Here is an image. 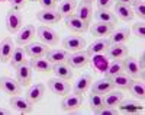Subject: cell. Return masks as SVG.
Masks as SVG:
<instances>
[{
    "label": "cell",
    "mask_w": 145,
    "mask_h": 115,
    "mask_svg": "<svg viewBox=\"0 0 145 115\" xmlns=\"http://www.w3.org/2000/svg\"><path fill=\"white\" fill-rule=\"evenodd\" d=\"M25 2H39V0H25Z\"/></svg>",
    "instance_id": "7dc6e473"
},
{
    "label": "cell",
    "mask_w": 145,
    "mask_h": 115,
    "mask_svg": "<svg viewBox=\"0 0 145 115\" xmlns=\"http://www.w3.org/2000/svg\"><path fill=\"white\" fill-rule=\"evenodd\" d=\"M70 57V51L61 48V50H58V48H54V50H48V53L45 54V58L52 63V64H57V63H67Z\"/></svg>",
    "instance_id": "ffe728a7"
},
{
    "label": "cell",
    "mask_w": 145,
    "mask_h": 115,
    "mask_svg": "<svg viewBox=\"0 0 145 115\" xmlns=\"http://www.w3.org/2000/svg\"><path fill=\"white\" fill-rule=\"evenodd\" d=\"M119 111L123 112V114H132V112H138V111H142V105L139 104V100H122L119 104Z\"/></svg>",
    "instance_id": "4dcf8cb0"
},
{
    "label": "cell",
    "mask_w": 145,
    "mask_h": 115,
    "mask_svg": "<svg viewBox=\"0 0 145 115\" xmlns=\"http://www.w3.org/2000/svg\"><path fill=\"white\" fill-rule=\"evenodd\" d=\"M48 53V45H45L44 42H38V41H32L29 44L25 45V54L29 58H39V57H45V54Z\"/></svg>",
    "instance_id": "9c48e42d"
},
{
    "label": "cell",
    "mask_w": 145,
    "mask_h": 115,
    "mask_svg": "<svg viewBox=\"0 0 145 115\" xmlns=\"http://www.w3.org/2000/svg\"><path fill=\"white\" fill-rule=\"evenodd\" d=\"M76 7H77V0H63L61 5L58 6V13L65 18L74 13Z\"/></svg>",
    "instance_id": "836d02e7"
},
{
    "label": "cell",
    "mask_w": 145,
    "mask_h": 115,
    "mask_svg": "<svg viewBox=\"0 0 145 115\" xmlns=\"http://www.w3.org/2000/svg\"><path fill=\"white\" fill-rule=\"evenodd\" d=\"M94 114H96V115H116L118 111H116V108H110V106L103 105L100 109H97Z\"/></svg>",
    "instance_id": "f35d334b"
},
{
    "label": "cell",
    "mask_w": 145,
    "mask_h": 115,
    "mask_svg": "<svg viewBox=\"0 0 145 115\" xmlns=\"http://www.w3.org/2000/svg\"><path fill=\"white\" fill-rule=\"evenodd\" d=\"M131 31L128 28H119V29H113V32L109 35V40L112 44H125L129 40Z\"/></svg>",
    "instance_id": "f546056e"
},
{
    "label": "cell",
    "mask_w": 145,
    "mask_h": 115,
    "mask_svg": "<svg viewBox=\"0 0 145 115\" xmlns=\"http://www.w3.org/2000/svg\"><path fill=\"white\" fill-rule=\"evenodd\" d=\"M0 91L5 92L6 95H10V96L20 95L22 85L16 79H12V77H7V76H3V77H0Z\"/></svg>",
    "instance_id": "5b68a950"
},
{
    "label": "cell",
    "mask_w": 145,
    "mask_h": 115,
    "mask_svg": "<svg viewBox=\"0 0 145 115\" xmlns=\"http://www.w3.org/2000/svg\"><path fill=\"white\" fill-rule=\"evenodd\" d=\"M5 23H6V29L10 34H16L23 26V18H22V15L19 13L16 9H10L6 13Z\"/></svg>",
    "instance_id": "6da1fadb"
},
{
    "label": "cell",
    "mask_w": 145,
    "mask_h": 115,
    "mask_svg": "<svg viewBox=\"0 0 145 115\" xmlns=\"http://www.w3.org/2000/svg\"><path fill=\"white\" fill-rule=\"evenodd\" d=\"M76 10H77V12H76V16H78L81 20H84L86 23L90 25L91 18H93V9H91V5L81 2L80 5H77Z\"/></svg>",
    "instance_id": "83f0119b"
},
{
    "label": "cell",
    "mask_w": 145,
    "mask_h": 115,
    "mask_svg": "<svg viewBox=\"0 0 145 115\" xmlns=\"http://www.w3.org/2000/svg\"><path fill=\"white\" fill-rule=\"evenodd\" d=\"M115 16L118 19H122L125 22H129L134 19V10L129 5H125V3H116L115 5Z\"/></svg>",
    "instance_id": "cb8c5ba5"
},
{
    "label": "cell",
    "mask_w": 145,
    "mask_h": 115,
    "mask_svg": "<svg viewBox=\"0 0 145 115\" xmlns=\"http://www.w3.org/2000/svg\"><path fill=\"white\" fill-rule=\"evenodd\" d=\"M65 26H67L70 31L76 32V34H84L86 31H89L90 25L86 23L84 20H81L78 16H76L74 13H72V15L65 16Z\"/></svg>",
    "instance_id": "30bf717a"
},
{
    "label": "cell",
    "mask_w": 145,
    "mask_h": 115,
    "mask_svg": "<svg viewBox=\"0 0 145 115\" xmlns=\"http://www.w3.org/2000/svg\"><path fill=\"white\" fill-rule=\"evenodd\" d=\"M29 64L32 67V70L39 71V73H50L52 71V63H50L45 57H39V58H31Z\"/></svg>",
    "instance_id": "d4e9b609"
},
{
    "label": "cell",
    "mask_w": 145,
    "mask_h": 115,
    "mask_svg": "<svg viewBox=\"0 0 145 115\" xmlns=\"http://www.w3.org/2000/svg\"><path fill=\"white\" fill-rule=\"evenodd\" d=\"M110 79H112V83H113L115 89H119V91H128V87L132 83V77L128 76L126 73L116 74V76H113V77H110Z\"/></svg>",
    "instance_id": "f1b7e54d"
},
{
    "label": "cell",
    "mask_w": 145,
    "mask_h": 115,
    "mask_svg": "<svg viewBox=\"0 0 145 115\" xmlns=\"http://www.w3.org/2000/svg\"><path fill=\"white\" fill-rule=\"evenodd\" d=\"M39 5L42 6L44 10H55V7H57L55 0H39Z\"/></svg>",
    "instance_id": "ab89813d"
},
{
    "label": "cell",
    "mask_w": 145,
    "mask_h": 115,
    "mask_svg": "<svg viewBox=\"0 0 145 115\" xmlns=\"http://www.w3.org/2000/svg\"><path fill=\"white\" fill-rule=\"evenodd\" d=\"M55 2H63V0H55Z\"/></svg>",
    "instance_id": "c3c4849f"
},
{
    "label": "cell",
    "mask_w": 145,
    "mask_h": 115,
    "mask_svg": "<svg viewBox=\"0 0 145 115\" xmlns=\"http://www.w3.org/2000/svg\"><path fill=\"white\" fill-rule=\"evenodd\" d=\"M15 70H16V80L22 86H28L32 80V74H33V70H32L31 64L28 61H25V63H22L20 66H18Z\"/></svg>",
    "instance_id": "7c38bea8"
},
{
    "label": "cell",
    "mask_w": 145,
    "mask_h": 115,
    "mask_svg": "<svg viewBox=\"0 0 145 115\" xmlns=\"http://www.w3.org/2000/svg\"><path fill=\"white\" fill-rule=\"evenodd\" d=\"M115 29V25L110 23H103V22H96L94 25L89 26V31L96 38H107Z\"/></svg>",
    "instance_id": "5bb4252c"
},
{
    "label": "cell",
    "mask_w": 145,
    "mask_h": 115,
    "mask_svg": "<svg viewBox=\"0 0 145 115\" xmlns=\"http://www.w3.org/2000/svg\"><path fill=\"white\" fill-rule=\"evenodd\" d=\"M128 91L134 95L137 99H139V100H144L145 99V85H144V82L141 80H132V83H131V86L128 87Z\"/></svg>",
    "instance_id": "d6a6232c"
},
{
    "label": "cell",
    "mask_w": 145,
    "mask_h": 115,
    "mask_svg": "<svg viewBox=\"0 0 145 115\" xmlns=\"http://www.w3.org/2000/svg\"><path fill=\"white\" fill-rule=\"evenodd\" d=\"M93 83V79L90 74H81L80 77L77 79V82L74 83V86H72V92L77 93V95H84L87 93V91L90 89Z\"/></svg>",
    "instance_id": "44dd1931"
},
{
    "label": "cell",
    "mask_w": 145,
    "mask_h": 115,
    "mask_svg": "<svg viewBox=\"0 0 145 115\" xmlns=\"http://www.w3.org/2000/svg\"><path fill=\"white\" fill-rule=\"evenodd\" d=\"M46 86L54 95H58V96H65L71 91L68 80H63V79H58V77L50 79L48 83H46Z\"/></svg>",
    "instance_id": "52a82bcc"
},
{
    "label": "cell",
    "mask_w": 145,
    "mask_h": 115,
    "mask_svg": "<svg viewBox=\"0 0 145 115\" xmlns=\"http://www.w3.org/2000/svg\"><path fill=\"white\" fill-rule=\"evenodd\" d=\"M110 45H112V42H110L109 38H97L94 42H91L89 45V48L86 51L90 54V57L91 56H99V54L106 53V50L110 47Z\"/></svg>",
    "instance_id": "e0dca14e"
},
{
    "label": "cell",
    "mask_w": 145,
    "mask_h": 115,
    "mask_svg": "<svg viewBox=\"0 0 145 115\" xmlns=\"http://www.w3.org/2000/svg\"><path fill=\"white\" fill-rule=\"evenodd\" d=\"M83 106V95L77 93H67L61 100V108L64 112H74Z\"/></svg>",
    "instance_id": "277c9868"
},
{
    "label": "cell",
    "mask_w": 145,
    "mask_h": 115,
    "mask_svg": "<svg viewBox=\"0 0 145 115\" xmlns=\"http://www.w3.org/2000/svg\"><path fill=\"white\" fill-rule=\"evenodd\" d=\"M122 100H123L122 91H115V89H112L110 92L103 95V104L106 106H110V108H118Z\"/></svg>",
    "instance_id": "603a6c76"
},
{
    "label": "cell",
    "mask_w": 145,
    "mask_h": 115,
    "mask_svg": "<svg viewBox=\"0 0 145 115\" xmlns=\"http://www.w3.org/2000/svg\"><path fill=\"white\" fill-rule=\"evenodd\" d=\"M132 32H134L135 36H138V38H141V40H144V36H145V23H144V20L137 22L134 26H132Z\"/></svg>",
    "instance_id": "74e56055"
},
{
    "label": "cell",
    "mask_w": 145,
    "mask_h": 115,
    "mask_svg": "<svg viewBox=\"0 0 145 115\" xmlns=\"http://www.w3.org/2000/svg\"><path fill=\"white\" fill-rule=\"evenodd\" d=\"M120 73H123V64H122V60H118V61H112V64L106 69L105 76L106 77H113V76Z\"/></svg>",
    "instance_id": "e575fe53"
},
{
    "label": "cell",
    "mask_w": 145,
    "mask_h": 115,
    "mask_svg": "<svg viewBox=\"0 0 145 115\" xmlns=\"http://www.w3.org/2000/svg\"><path fill=\"white\" fill-rule=\"evenodd\" d=\"M90 89H91L93 93L106 95L107 92H110L112 89H115V86H113V83H112V79H110V77H106V76H105L103 79H99L97 82L91 83Z\"/></svg>",
    "instance_id": "ac0fdd59"
},
{
    "label": "cell",
    "mask_w": 145,
    "mask_h": 115,
    "mask_svg": "<svg viewBox=\"0 0 145 115\" xmlns=\"http://www.w3.org/2000/svg\"><path fill=\"white\" fill-rule=\"evenodd\" d=\"M35 36H38V35H36V29L33 25H23L18 32L16 42L19 45H26V44L35 41Z\"/></svg>",
    "instance_id": "8fae6325"
},
{
    "label": "cell",
    "mask_w": 145,
    "mask_h": 115,
    "mask_svg": "<svg viewBox=\"0 0 145 115\" xmlns=\"http://www.w3.org/2000/svg\"><path fill=\"white\" fill-rule=\"evenodd\" d=\"M26 54H25V48H22V47H15L13 50V53H12V57H10V66L16 69L18 66H20L22 63H25L26 60Z\"/></svg>",
    "instance_id": "1f68e13d"
},
{
    "label": "cell",
    "mask_w": 145,
    "mask_h": 115,
    "mask_svg": "<svg viewBox=\"0 0 145 115\" xmlns=\"http://www.w3.org/2000/svg\"><path fill=\"white\" fill-rule=\"evenodd\" d=\"M36 35H38V38L41 40V42H44L48 47H54L59 41L58 32L54 31L50 26H45V25H42V26H39L38 29H36Z\"/></svg>",
    "instance_id": "3957f363"
},
{
    "label": "cell",
    "mask_w": 145,
    "mask_h": 115,
    "mask_svg": "<svg viewBox=\"0 0 145 115\" xmlns=\"http://www.w3.org/2000/svg\"><path fill=\"white\" fill-rule=\"evenodd\" d=\"M116 3H125V5H129V6H132L135 3V0H115Z\"/></svg>",
    "instance_id": "ee69618b"
},
{
    "label": "cell",
    "mask_w": 145,
    "mask_h": 115,
    "mask_svg": "<svg viewBox=\"0 0 145 115\" xmlns=\"http://www.w3.org/2000/svg\"><path fill=\"white\" fill-rule=\"evenodd\" d=\"M45 91H46V86L44 83H35V85H32L26 91L25 98L31 102L32 105H35V104H38V102L44 98Z\"/></svg>",
    "instance_id": "4fadbf2b"
},
{
    "label": "cell",
    "mask_w": 145,
    "mask_h": 115,
    "mask_svg": "<svg viewBox=\"0 0 145 115\" xmlns=\"http://www.w3.org/2000/svg\"><path fill=\"white\" fill-rule=\"evenodd\" d=\"M61 15L58 13L55 10H39L38 13H36V19H38L41 23L44 25H55L61 20Z\"/></svg>",
    "instance_id": "d6986e66"
},
{
    "label": "cell",
    "mask_w": 145,
    "mask_h": 115,
    "mask_svg": "<svg viewBox=\"0 0 145 115\" xmlns=\"http://www.w3.org/2000/svg\"><path fill=\"white\" fill-rule=\"evenodd\" d=\"M52 73L58 79H63V80L72 79V71H71V67L68 66V63H57V64H52Z\"/></svg>",
    "instance_id": "484cf974"
},
{
    "label": "cell",
    "mask_w": 145,
    "mask_h": 115,
    "mask_svg": "<svg viewBox=\"0 0 145 115\" xmlns=\"http://www.w3.org/2000/svg\"><path fill=\"white\" fill-rule=\"evenodd\" d=\"M106 56L112 61H118V60H123L126 56H129V51L125 44H112L106 50Z\"/></svg>",
    "instance_id": "9a60e30c"
},
{
    "label": "cell",
    "mask_w": 145,
    "mask_h": 115,
    "mask_svg": "<svg viewBox=\"0 0 145 115\" xmlns=\"http://www.w3.org/2000/svg\"><path fill=\"white\" fill-rule=\"evenodd\" d=\"M89 102H90V106H91L93 112H96L97 109H100L105 105L103 104V95H97V93H93V92L89 98Z\"/></svg>",
    "instance_id": "d590c367"
},
{
    "label": "cell",
    "mask_w": 145,
    "mask_h": 115,
    "mask_svg": "<svg viewBox=\"0 0 145 115\" xmlns=\"http://www.w3.org/2000/svg\"><path fill=\"white\" fill-rule=\"evenodd\" d=\"M86 47V40L81 36H65L63 40V48L70 51V53H74V51H80Z\"/></svg>",
    "instance_id": "2e32d148"
},
{
    "label": "cell",
    "mask_w": 145,
    "mask_h": 115,
    "mask_svg": "<svg viewBox=\"0 0 145 115\" xmlns=\"http://www.w3.org/2000/svg\"><path fill=\"white\" fill-rule=\"evenodd\" d=\"M9 114H10V111H9V109L0 106V115H9Z\"/></svg>",
    "instance_id": "f6af8a7d"
},
{
    "label": "cell",
    "mask_w": 145,
    "mask_h": 115,
    "mask_svg": "<svg viewBox=\"0 0 145 115\" xmlns=\"http://www.w3.org/2000/svg\"><path fill=\"white\" fill-rule=\"evenodd\" d=\"M90 58L91 57L86 50H80V51L70 53V57H68L67 63H68V66L71 69H83L90 63Z\"/></svg>",
    "instance_id": "7a4b0ae2"
},
{
    "label": "cell",
    "mask_w": 145,
    "mask_h": 115,
    "mask_svg": "<svg viewBox=\"0 0 145 115\" xmlns=\"http://www.w3.org/2000/svg\"><path fill=\"white\" fill-rule=\"evenodd\" d=\"M144 64H145V54H144V53H141V56H139V61H138V66H139L141 71H144V70H145V69H144Z\"/></svg>",
    "instance_id": "b9f144b4"
},
{
    "label": "cell",
    "mask_w": 145,
    "mask_h": 115,
    "mask_svg": "<svg viewBox=\"0 0 145 115\" xmlns=\"http://www.w3.org/2000/svg\"><path fill=\"white\" fill-rule=\"evenodd\" d=\"M15 50V42L12 41L10 36H6L5 40L0 42V61L7 63L12 57V53Z\"/></svg>",
    "instance_id": "7402d4cb"
},
{
    "label": "cell",
    "mask_w": 145,
    "mask_h": 115,
    "mask_svg": "<svg viewBox=\"0 0 145 115\" xmlns=\"http://www.w3.org/2000/svg\"><path fill=\"white\" fill-rule=\"evenodd\" d=\"M115 3V0H96L97 9H110Z\"/></svg>",
    "instance_id": "60d3db41"
},
{
    "label": "cell",
    "mask_w": 145,
    "mask_h": 115,
    "mask_svg": "<svg viewBox=\"0 0 145 115\" xmlns=\"http://www.w3.org/2000/svg\"><path fill=\"white\" fill-rule=\"evenodd\" d=\"M10 106L13 108L18 114H31L33 111V105L25 98V96H20V95H15L12 96L9 100Z\"/></svg>",
    "instance_id": "8992f818"
},
{
    "label": "cell",
    "mask_w": 145,
    "mask_h": 115,
    "mask_svg": "<svg viewBox=\"0 0 145 115\" xmlns=\"http://www.w3.org/2000/svg\"><path fill=\"white\" fill-rule=\"evenodd\" d=\"M131 7H134V15H137L141 20L145 19V5H144V0H135V3L132 5Z\"/></svg>",
    "instance_id": "8d00e7d4"
},
{
    "label": "cell",
    "mask_w": 145,
    "mask_h": 115,
    "mask_svg": "<svg viewBox=\"0 0 145 115\" xmlns=\"http://www.w3.org/2000/svg\"><path fill=\"white\" fill-rule=\"evenodd\" d=\"M10 3L13 7H20L23 3H25V0H10Z\"/></svg>",
    "instance_id": "7bdbcfd3"
},
{
    "label": "cell",
    "mask_w": 145,
    "mask_h": 115,
    "mask_svg": "<svg viewBox=\"0 0 145 115\" xmlns=\"http://www.w3.org/2000/svg\"><path fill=\"white\" fill-rule=\"evenodd\" d=\"M83 2H84V3H89V5H91L93 2H96V0H83Z\"/></svg>",
    "instance_id": "bcb514c9"
},
{
    "label": "cell",
    "mask_w": 145,
    "mask_h": 115,
    "mask_svg": "<svg viewBox=\"0 0 145 115\" xmlns=\"http://www.w3.org/2000/svg\"><path fill=\"white\" fill-rule=\"evenodd\" d=\"M94 19L97 22H103V23H110V25H116L118 23V18L115 16V13H112L109 9H97L93 13Z\"/></svg>",
    "instance_id": "4316f807"
},
{
    "label": "cell",
    "mask_w": 145,
    "mask_h": 115,
    "mask_svg": "<svg viewBox=\"0 0 145 115\" xmlns=\"http://www.w3.org/2000/svg\"><path fill=\"white\" fill-rule=\"evenodd\" d=\"M122 64H123V73H126L131 77H141L144 79V71H141L139 66H138V60L135 57H131L126 56L122 60Z\"/></svg>",
    "instance_id": "ba28073f"
}]
</instances>
